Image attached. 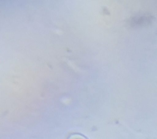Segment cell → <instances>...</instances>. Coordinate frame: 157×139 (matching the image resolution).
I'll return each instance as SVG.
<instances>
[{"mask_svg": "<svg viewBox=\"0 0 157 139\" xmlns=\"http://www.w3.org/2000/svg\"><path fill=\"white\" fill-rule=\"evenodd\" d=\"M66 139H89L87 137H85V135H83L81 133H70L69 136L67 137Z\"/></svg>", "mask_w": 157, "mask_h": 139, "instance_id": "cell-1", "label": "cell"}]
</instances>
